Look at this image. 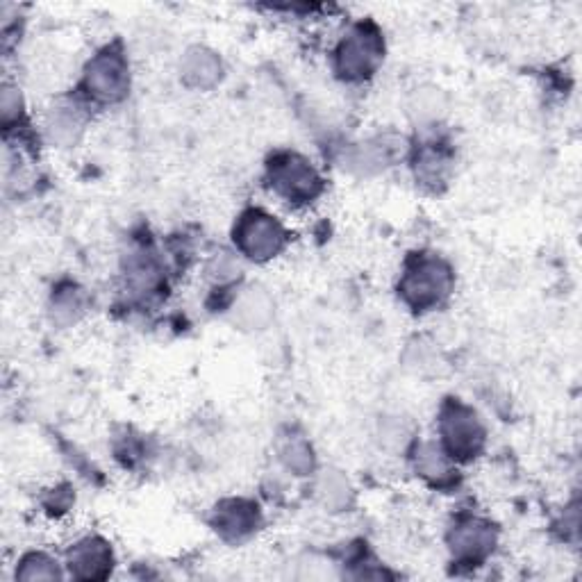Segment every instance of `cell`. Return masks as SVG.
<instances>
[{
	"label": "cell",
	"mask_w": 582,
	"mask_h": 582,
	"mask_svg": "<svg viewBox=\"0 0 582 582\" xmlns=\"http://www.w3.org/2000/svg\"><path fill=\"white\" fill-rule=\"evenodd\" d=\"M451 291V269L437 257H417L401 282V296L414 310H428L444 301Z\"/></svg>",
	"instance_id": "cell-1"
},
{
	"label": "cell",
	"mask_w": 582,
	"mask_h": 582,
	"mask_svg": "<svg viewBox=\"0 0 582 582\" xmlns=\"http://www.w3.org/2000/svg\"><path fill=\"white\" fill-rule=\"evenodd\" d=\"M382 60V41L371 26H357L337 48V69L348 80L369 78Z\"/></svg>",
	"instance_id": "cell-2"
},
{
	"label": "cell",
	"mask_w": 582,
	"mask_h": 582,
	"mask_svg": "<svg viewBox=\"0 0 582 582\" xmlns=\"http://www.w3.org/2000/svg\"><path fill=\"white\" fill-rule=\"evenodd\" d=\"M269 178L273 189L287 201L307 203L319 196L321 178L319 173L312 169L310 162H305L298 155H282L271 162Z\"/></svg>",
	"instance_id": "cell-3"
},
{
	"label": "cell",
	"mask_w": 582,
	"mask_h": 582,
	"mask_svg": "<svg viewBox=\"0 0 582 582\" xmlns=\"http://www.w3.org/2000/svg\"><path fill=\"white\" fill-rule=\"evenodd\" d=\"M442 437L448 453L460 460H469L482 448L485 430L476 412L467 405L448 403L442 412Z\"/></svg>",
	"instance_id": "cell-4"
},
{
	"label": "cell",
	"mask_w": 582,
	"mask_h": 582,
	"mask_svg": "<svg viewBox=\"0 0 582 582\" xmlns=\"http://www.w3.org/2000/svg\"><path fill=\"white\" fill-rule=\"evenodd\" d=\"M235 237L241 253L257 262L271 260L285 244V230L273 216L264 212H248L239 221Z\"/></svg>",
	"instance_id": "cell-5"
},
{
	"label": "cell",
	"mask_w": 582,
	"mask_h": 582,
	"mask_svg": "<svg viewBox=\"0 0 582 582\" xmlns=\"http://www.w3.org/2000/svg\"><path fill=\"white\" fill-rule=\"evenodd\" d=\"M130 85L128 64L116 51H105L89 62L85 73V87L96 101L114 103L126 96Z\"/></svg>",
	"instance_id": "cell-6"
},
{
	"label": "cell",
	"mask_w": 582,
	"mask_h": 582,
	"mask_svg": "<svg viewBox=\"0 0 582 582\" xmlns=\"http://www.w3.org/2000/svg\"><path fill=\"white\" fill-rule=\"evenodd\" d=\"M496 532L480 519H464L451 532V548L460 560L478 562L494 551Z\"/></svg>",
	"instance_id": "cell-7"
},
{
	"label": "cell",
	"mask_w": 582,
	"mask_h": 582,
	"mask_svg": "<svg viewBox=\"0 0 582 582\" xmlns=\"http://www.w3.org/2000/svg\"><path fill=\"white\" fill-rule=\"evenodd\" d=\"M273 317H276V305H273L269 291H264L262 287L244 289L232 305V321L241 330L257 332L269 328Z\"/></svg>",
	"instance_id": "cell-8"
},
{
	"label": "cell",
	"mask_w": 582,
	"mask_h": 582,
	"mask_svg": "<svg viewBox=\"0 0 582 582\" xmlns=\"http://www.w3.org/2000/svg\"><path fill=\"white\" fill-rule=\"evenodd\" d=\"M69 567L80 580H103L112 571V551L103 539H85L69 553Z\"/></svg>",
	"instance_id": "cell-9"
},
{
	"label": "cell",
	"mask_w": 582,
	"mask_h": 582,
	"mask_svg": "<svg viewBox=\"0 0 582 582\" xmlns=\"http://www.w3.org/2000/svg\"><path fill=\"white\" fill-rule=\"evenodd\" d=\"M221 60L210 48L194 46L182 55L180 76L194 89H210L221 80Z\"/></svg>",
	"instance_id": "cell-10"
},
{
	"label": "cell",
	"mask_w": 582,
	"mask_h": 582,
	"mask_svg": "<svg viewBox=\"0 0 582 582\" xmlns=\"http://www.w3.org/2000/svg\"><path fill=\"white\" fill-rule=\"evenodd\" d=\"M398 153V144L394 141L376 139L367 141V144L355 146L353 151H348L346 155V166L357 176H373V173H380L385 166L394 160Z\"/></svg>",
	"instance_id": "cell-11"
},
{
	"label": "cell",
	"mask_w": 582,
	"mask_h": 582,
	"mask_svg": "<svg viewBox=\"0 0 582 582\" xmlns=\"http://www.w3.org/2000/svg\"><path fill=\"white\" fill-rule=\"evenodd\" d=\"M260 514L257 507L248 501H228L216 510L214 526L226 539H241L257 528Z\"/></svg>",
	"instance_id": "cell-12"
},
{
	"label": "cell",
	"mask_w": 582,
	"mask_h": 582,
	"mask_svg": "<svg viewBox=\"0 0 582 582\" xmlns=\"http://www.w3.org/2000/svg\"><path fill=\"white\" fill-rule=\"evenodd\" d=\"M317 494L321 498V503L332 512L344 510V507H348L353 501L351 482L346 480L342 471H335V469L321 473V478L317 482Z\"/></svg>",
	"instance_id": "cell-13"
},
{
	"label": "cell",
	"mask_w": 582,
	"mask_h": 582,
	"mask_svg": "<svg viewBox=\"0 0 582 582\" xmlns=\"http://www.w3.org/2000/svg\"><path fill=\"white\" fill-rule=\"evenodd\" d=\"M407 112L417 123H430L437 121L439 116L446 112V98L435 87H423L417 89L407 103Z\"/></svg>",
	"instance_id": "cell-14"
},
{
	"label": "cell",
	"mask_w": 582,
	"mask_h": 582,
	"mask_svg": "<svg viewBox=\"0 0 582 582\" xmlns=\"http://www.w3.org/2000/svg\"><path fill=\"white\" fill-rule=\"evenodd\" d=\"M80 132L82 123L78 119V114L64 110V107H57V110H53L51 116H48V137H51L53 144L69 148L80 139Z\"/></svg>",
	"instance_id": "cell-15"
},
{
	"label": "cell",
	"mask_w": 582,
	"mask_h": 582,
	"mask_svg": "<svg viewBox=\"0 0 582 582\" xmlns=\"http://www.w3.org/2000/svg\"><path fill=\"white\" fill-rule=\"evenodd\" d=\"M280 460L289 471H294L296 476H305L314 469V455L310 444L301 437H289L285 444L280 446Z\"/></svg>",
	"instance_id": "cell-16"
},
{
	"label": "cell",
	"mask_w": 582,
	"mask_h": 582,
	"mask_svg": "<svg viewBox=\"0 0 582 582\" xmlns=\"http://www.w3.org/2000/svg\"><path fill=\"white\" fill-rule=\"evenodd\" d=\"M414 462H417V469L421 476L432 482H442L448 478V473H451L446 455L439 451L435 444H423L417 451V460Z\"/></svg>",
	"instance_id": "cell-17"
},
{
	"label": "cell",
	"mask_w": 582,
	"mask_h": 582,
	"mask_svg": "<svg viewBox=\"0 0 582 582\" xmlns=\"http://www.w3.org/2000/svg\"><path fill=\"white\" fill-rule=\"evenodd\" d=\"M448 171V157L437 148H423L417 157V178L423 185H439Z\"/></svg>",
	"instance_id": "cell-18"
},
{
	"label": "cell",
	"mask_w": 582,
	"mask_h": 582,
	"mask_svg": "<svg viewBox=\"0 0 582 582\" xmlns=\"http://www.w3.org/2000/svg\"><path fill=\"white\" fill-rule=\"evenodd\" d=\"M62 578L60 567H57V562H53L48 555H41V553H32L28 555L26 560L21 562L19 571H16V580H23V582H35V580H57Z\"/></svg>",
	"instance_id": "cell-19"
},
{
	"label": "cell",
	"mask_w": 582,
	"mask_h": 582,
	"mask_svg": "<svg viewBox=\"0 0 582 582\" xmlns=\"http://www.w3.org/2000/svg\"><path fill=\"white\" fill-rule=\"evenodd\" d=\"M82 312H85V296H82L80 289L69 287V289H62L60 294L55 296L53 314L62 326H69V323L78 321Z\"/></svg>",
	"instance_id": "cell-20"
},
{
	"label": "cell",
	"mask_w": 582,
	"mask_h": 582,
	"mask_svg": "<svg viewBox=\"0 0 582 582\" xmlns=\"http://www.w3.org/2000/svg\"><path fill=\"white\" fill-rule=\"evenodd\" d=\"M128 278L132 289L144 294V291H151L160 285V269L151 257H135L128 264Z\"/></svg>",
	"instance_id": "cell-21"
},
{
	"label": "cell",
	"mask_w": 582,
	"mask_h": 582,
	"mask_svg": "<svg viewBox=\"0 0 582 582\" xmlns=\"http://www.w3.org/2000/svg\"><path fill=\"white\" fill-rule=\"evenodd\" d=\"M239 273V262L230 253H216L212 262L207 264V276L214 282H230Z\"/></svg>",
	"instance_id": "cell-22"
},
{
	"label": "cell",
	"mask_w": 582,
	"mask_h": 582,
	"mask_svg": "<svg viewBox=\"0 0 582 582\" xmlns=\"http://www.w3.org/2000/svg\"><path fill=\"white\" fill-rule=\"evenodd\" d=\"M21 107H23V103H21L19 89L12 87V85H5L3 87V98H0V114H3L5 126H10L12 121L19 119Z\"/></svg>",
	"instance_id": "cell-23"
},
{
	"label": "cell",
	"mask_w": 582,
	"mask_h": 582,
	"mask_svg": "<svg viewBox=\"0 0 582 582\" xmlns=\"http://www.w3.org/2000/svg\"><path fill=\"white\" fill-rule=\"evenodd\" d=\"M301 571H298V578L301 580H328V578H335V571L330 569V564H323V562H307V564H298Z\"/></svg>",
	"instance_id": "cell-24"
}]
</instances>
